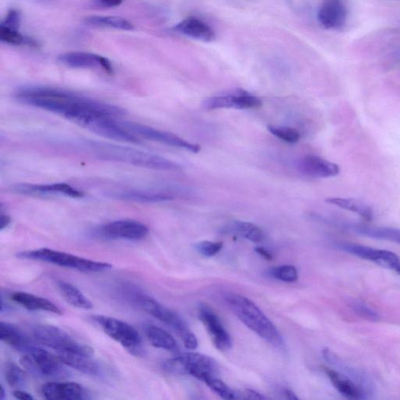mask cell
<instances>
[{"instance_id": "obj_27", "label": "cell", "mask_w": 400, "mask_h": 400, "mask_svg": "<svg viewBox=\"0 0 400 400\" xmlns=\"http://www.w3.org/2000/svg\"><path fill=\"white\" fill-rule=\"evenodd\" d=\"M329 205L346 209L347 211L358 214L367 221L373 218V211L369 205L363 201L354 198H330L326 200Z\"/></svg>"}, {"instance_id": "obj_7", "label": "cell", "mask_w": 400, "mask_h": 400, "mask_svg": "<svg viewBox=\"0 0 400 400\" xmlns=\"http://www.w3.org/2000/svg\"><path fill=\"white\" fill-rule=\"evenodd\" d=\"M91 319L109 337L124 346L127 351L136 355L142 354L141 335L129 323L104 315H93Z\"/></svg>"}, {"instance_id": "obj_21", "label": "cell", "mask_w": 400, "mask_h": 400, "mask_svg": "<svg viewBox=\"0 0 400 400\" xmlns=\"http://www.w3.org/2000/svg\"><path fill=\"white\" fill-rule=\"evenodd\" d=\"M174 30L183 35L205 42H211L216 38L214 30L208 24L193 17L176 24Z\"/></svg>"}, {"instance_id": "obj_46", "label": "cell", "mask_w": 400, "mask_h": 400, "mask_svg": "<svg viewBox=\"0 0 400 400\" xmlns=\"http://www.w3.org/2000/svg\"><path fill=\"white\" fill-rule=\"evenodd\" d=\"M285 396H287L289 399H293V400L298 399L297 396L295 394V393L293 391H291L290 390H287L285 391Z\"/></svg>"}, {"instance_id": "obj_32", "label": "cell", "mask_w": 400, "mask_h": 400, "mask_svg": "<svg viewBox=\"0 0 400 400\" xmlns=\"http://www.w3.org/2000/svg\"><path fill=\"white\" fill-rule=\"evenodd\" d=\"M234 105H236L234 93L209 97L202 102V106L209 111L228 109V108H234Z\"/></svg>"}, {"instance_id": "obj_48", "label": "cell", "mask_w": 400, "mask_h": 400, "mask_svg": "<svg viewBox=\"0 0 400 400\" xmlns=\"http://www.w3.org/2000/svg\"><path fill=\"white\" fill-rule=\"evenodd\" d=\"M395 57H396V58H397L399 61H400V49L397 51V52H396V54H395Z\"/></svg>"}, {"instance_id": "obj_26", "label": "cell", "mask_w": 400, "mask_h": 400, "mask_svg": "<svg viewBox=\"0 0 400 400\" xmlns=\"http://www.w3.org/2000/svg\"><path fill=\"white\" fill-rule=\"evenodd\" d=\"M145 334L152 346L170 352L179 351L177 342L165 330L154 326H147L145 327Z\"/></svg>"}, {"instance_id": "obj_14", "label": "cell", "mask_w": 400, "mask_h": 400, "mask_svg": "<svg viewBox=\"0 0 400 400\" xmlns=\"http://www.w3.org/2000/svg\"><path fill=\"white\" fill-rule=\"evenodd\" d=\"M328 377L342 396L347 399L354 400L367 399L368 392L365 385L359 382V378L355 379L353 374H345L339 371L325 368Z\"/></svg>"}, {"instance_id": "obj_30", "label": "cell", "mask_w": 400, "mask_h": 400, "mask_svg": "<svg viewBox=\"0 0 400 400\" xmlns=\"http://www.w3.org/2000/svg\"><path fill=\"white\" fill-rule=\"evenodd\" d=\"M232 228L239 236L253 243L262 242L264 239V233L262 228L250 222L234 221Z\"/></svg>"}, {"instance_id": "obj_25", "label": "cell", "mask_w": 400, "mask_h": 400, "mask_svg": "<svg viewBox=\"0 0 400 400\" xmlns=\"http://www.w3.org/2000/svg\"><path fill=\"white\" fill-rule=\"evenodd\" d=\"M57 287L63 299L72 307L82 310H92L93 303L74 285L65 281H57Z\"/></svg>"}, {"instance_id": "obj_20", "label": "cell", "mask_w": 400, "mask_h": 400, "mask_svg": "<svg viewBox=\"0 0 400 400\" xmlns=\"http://www.w3.org/2000/svg\"><path fill=\"white\" fill-rule=\"evenodd\" d=\"M57 357L63 365L72 367L75 370L87 374V376L99 377L103 374V367L93 358V355L73 353H57Z\"/></svg>"}, {"instance_id": "obj_45", "label": "cell", "mask_w": 400, "mask_h": 400, "mask_svg": "<svg viewBox=\"0 0 400 400\" xmlns=\"http://www.w3.org/2000/svg\"><path fill=\"white\" fill-rule=\"evenodd\" d=\"M255 251L259 254V255L262 256L265 259L270 260L272 259L271 254L263 247H257Z\"/></svg>"}, {"instance_id": "obj_5", "label": "cell", "mask_w": 400, "mask_h": 400, "mask_svg": "<svg viewBox=\"0 0 400 400\" xmlns=\"http://www.w3.org/2000/svg\"><path fill=\"white\" fill-rule=\"evenodd\" d=\"M124 294L128 300L136 306L173 328L179 335L183 342L189 339L194 335L180 315L164 307L154 298L132 287H129L125 293L124 291Z\"/></svg>"}, {"instance_id": "obj_43", "label": "cell", "mask_w": 400, "mask_h": 400, "mask_svg": "<svg viewBox=\"0 0 400 400\" xmlns=\"http://www.w3.org/2000/svg\"><path fill=\"white\" fill-rule=\"evenodd\" d=\"M101 5L107 6V8H115L123 3V0H98Z\"/></svg>"}, {"instance_id": "obj_28", "label": "cell", "mask_w": 400, "mask_h": 400, "mask_svg": "<svg viewBox=\"0 0 400 400\" xmlns=\"http://www.w3.org/2000/svg\"><path fill=\"white\" fill-rule=\"evenodd\" d=\"M85 24L90 26L115 29L118 30L133 31L134 24L127 19L118 16H88L85 18Z\"/></svg>"}, {"instance_id": "obj_6", "label": "cell", "mask_w": 400, "mask_h": 400, "mask_svg": "<svg viewBox=\"0 0 400 400\" xmlns=\"http://www.w3.org/2000/svg\"><path fill=\"white\" fill-rule=\"evenodd\" d=\"M163 369L171 374H188L200 381L215 376L218 371L216 361L208 355L198 353H184L175 355L163 365Z\"/></svg>"}, {"instance_id": "obj_40", "label": "cell", "mask_w": 400, "mask_h": 400, "mask_svg": "<svg viewBox=\"0 0 400 400\" xmlns=\"http://www.w3.org/2000/svg\"><path fill=\"white\" fill-rule=\"evenodd\" d=\"M353 307L362 316L367 317H368V319H378V315L376 312H374V311L372 309L368 307V306H367V305H365L363 303L355 302L353 304Z\"/></svg>"}, {"instance_id": "obj_22", "label": "cell", "mask_w": 400, "mask_h": 400, "mask_svg": "<svg viewBox=\"0 0 400 400\" xmlns=\"http://www.w3.org/2000/svg\"><path fill=\"white\" fill-rule=\"evenodd\" d=\"M10 300L30 311H45L55 314H63L62 310L53 302L24 291L13 293L10 295Z\"/></svg>"}, {"instance_id": "obj_17", "label": "cell", "mask_w": 400, "mask_h": 400, "mask_svg": "<svg viewBox=\"0 0 400 400\" xmlns=\"http://www.w3.org/2000/svg\"><path fill=\"white\" fill-rule=\"evenodd\" d=\"M58 61L69 67L103 70L108 74L113 73L111 62L103 56L86 52H68L58 57Z\"/></svg>"}, {"instance_id": "obj_38", "label": "cell", "mask_w": 400, "mask_h": 400, "mask_svg": "<svg viewBox=\"0 0 400 400\" xmlns=\"http://www.w3.org/2000/svg\"><path fill=\"white\" fill-rule=\"evenodd\" d=\"M223 247V243L209 242V241H202L195 245V249L205 257H213L218 253Z\"/></svg>"}, {"instance_id": "obj_23", "label": "cell", "mask_w": 400, "mask_h": 400, "mask_svg": "<svg viewBox=\"0 0 400 400\" xmlns=\"http://www.w3.org/2000/svg\"><path fill=\"white\" fill-rule=\"evenodd\" d=\"M113 195L119 200L141 203H156L174 200L173 195L157 190L125 189L116 191Z\"/></svg>"}, {"instance_id": "obj_33", "label": "cell", "mask_w": 400, "mask_h": 400, "mask_svg": "<svg viewBox=\"0 0 400 400\" xmlns=\"http://www.w3.org/2000/svg\"><path fill=\"white\" fill-rule=\"evenodd\" d=\"M234 109L239 110L256 109L263 104L262 99L242 90L234 93Z\"/></svg>"}, {"instance_id": "obj_29", "label": "cell", "mask_w": 400, "mask_h": 400, "mask_svg": "<svg viewBox=\"0 0 400 400\" xmlns=\"http://www.w3.org/2000/svg\"><path fill=\"white\" fill-rule=\"evenodd\" d=\"M353 230L362 236L388 240L400 245V230L397 228L355 226Z\"/></svg>"}, {"instance_id": "obj_18", "label": "cell", "mask_w": 400, "mask_h": 400, "mask_svg": "<svg viewBox=\"0 0 400 400\" xmlns=\"http://www.w3.org/2000/svg\"><path fill=\"white\" fill-rule=\"evenodd\" d=\"M298 169L304 176L313 179H327L337 176L340 173L338 164L314 155L302 157L298 163Z\"/></svg>"}, {"instance_id": "obj_15", "label": "cell", "mask_w": 400, "mask_h": 400, "mask_svg": "<svg viewBox=\"0 0 400 400\" xmlns=\"http://www.w3.org/2000/svg\"><path fill=\"white\" fill-rule=\"evenodd\" d=\"M348 10L344 0H323L317 19L321 26L329 30H340L346 24Z\"/></svg>"}, {"instance_id": "obj_3", "label": "cell", "mask_w": 400, "mask_h": 400, "mask_svg": "<svg viewBox=\"0 0 400 400\" xmlns=\"http://www.w3.org/2000/svg\"><path fill=\"white\" fill-rule=\"evenodd\" d=\"M225 301L234 314L251 331L271 345H282V336L274 323L248 298L230 294L226 295Z\"/></svg>"}, {"instance_id": "obj_47", "label": "cell", "mask_w": 400, "mask_h": 400, "mask_svg": "<svg viewBox=\"0 0 400 400\" xmlns=\"http://www.w3.org/2000/svg\"><path fill=\"white\" fill-rule=\"evenodd\" d=\"M6 396V392L4 387L3 385L0 386V399H4Z\"/></svg>"}, {"instance_id": "obj_4", "label": "cell", "mask_w": 400, "mask_h": 400, "mask_svg": "<svg viewBox=\"0 0 400 400\" xmlns=\"http://www.w3.org/2000/svg\"><path fill=\"white\" fill-rule=\"evenodd\" d=\"M17 257L20 259L46 262L85 273L104 272L109 271L112 268V265L109 263L96 262V260L80 257L71 253L48 248L23 251L17 253Z\"/></svg>"}, {"instance_id": "obj_9", "label": "cell", "mask_w": 400, "mask_h": 400, "mask_svg": "<svg viewBox=\"0 0 400 400\" xmlns=\"http://www.w3.org/2000/svg\"><path fill=\"white\" fill-rule=\"evenodd\" d=\"M24 369L39 376L65 378L68 371L58 357L46 350L34 346L21 359Z\"/></svg>"}, {"instance_id": "obj_36", "label": "cell", "mask_w": 400, "mask_h": 400, "mask_svg": "<svg viewBox=\"0 0 400 400\" xmlns=\"http://www.w3.org/2000/svg\"><path fill=\"white\" fill-rule=\"evenodd\" d=\"M271 275L285 282H295L298 280V271L291 265L277 266L271 270Z\"/></svg>"}, {"instance_id": "obj_34", "label": "cell", "mask_w": 400, "mask_h": 400, "mask_svg": "<svg viewBox=\"0 0 400 400\" xmlns=\"http://www.w3.org/2000/svg\"><path fill=\"white\" fill-rule=\"evenodd\" d=\"M268 130L273 136L288 143H296L301 139L300 132L287 126H268Z\"/></svg>"}, {"instance_id": "obj_39", "label": "cell", "mask_w": 400, "mask_h": 400, "mask_svg": "<svg viewBox=\"0 0 400 400\" xmlns=\"http://www.w3.org/2000/svg\"><path fill=\"white\" fill-rule=\"evenodd\" d=\"M21 14L17 10L12 9L6 15L1 24L5 27L18 31L21 24Z\"/></svg>"}, {"instance_id": "obj_1", "label": "cell", "mask_w": 400, "mask_h": 400, "mask_svg": "<svg viewBox=\"0 0 400 400\" xmlns=\"http://www.w3.org/2000/svg\"><path fill=\"white\" fill-rule=\"evenodd\" d=\"M15 98L24 104L54 113L74 123L88 113L104 114L114 118L126 113L118 106L50 87H22L16 91Z\"/></svg>"}, {"instance_id": "obj_37", "label": "cell", "mask_w": 400, "mask_h": 400, "mask_svg": "<svg viewBox=\"0 0 400 400\" xmlns=\"http://www.w3.org/2000/svg\"><path fill=\"white\" fill-rule=\"evenodd\" d=\"M0 40L10 45H21L26 42L25 37L18 31L5 27L2 24L0 25Z\"/></svg>"}, {"instance_id": "obj_41", "label": "cell", "mask_w": 400, "mask_h": 400, "mask_svg": "<svg viewBox=\"0 0 400 400\" xmlns=\"http://www.w3.org/2000/svg\"><path fill=\"white\" fill-rule=\"evenodd\" d=\"M244 395L245 398L248 399L262 400L266 399V397H264L262 394H260V393L253 390H246L245 391Z\"/></svg>"}, {"instance_id": "obj_11", "label": "cell", "mask_w": 400, "mask_h": 400, "mask_svg": "<svg viewBox=\"0 0 400 400\" xmlns=\"http://www.w3.org/2000/svg\"><path fill=\"white\" fill-rule=\"evenodd\" d=\"M100 237L107 239L138 241L148 236L149 230L141 221L124 219L110 222L98 230Z\"/></svg>"}, {"instance_id": "obj_13", "label": "cell", "mask_w": 400, "mask_h": 400, "mask_svg": "<svg viewBox=\"0 0 400 400\" xmlns=\"http://www.w3.org/2000/svg\"><path fill=\"white\" fill-rule=\"evenodd\" d=\"M199 317L211 335L216 348L221 351H230L232 347L231 336L222 325L218 316L215 314L214 311L205 304H202L199 308Z\"/></svg>"}, {"instance_id": "obj_31", "label": "cell", "mask_w": 400, "mask_h": 400, "mask_svg": "<svg viewBox=\"0 0 400 400\" xmlns=\"http://www.w3.org/2000/svg\"><path fill=\"white\" fill-rule=\"evenodd\" d=\"M203 382L222 399H236L239 398L236 392L230 389L223 381L215 377V376L206 378Z\"/></svg>"}, {"instance_id": "obj_42", "label": "cell", "mask_w": 400, "mask_h": 400, "mask_svg": "<svg viewBox=\"0 0 400 400\" xmlns=\"http://www.w3.org/2000/svg\"><path fill=\"white\" fill-rule=\"evenodd\" d=\"M14 397L17 399L22 400H33L34 397L27 392L23 390H17L14 392Z\"/></svg>"}, {"instance_id": "obj_44", "label": "cell", "mask_w": 400, "mask_h": 400, "mask_svg": "<svg viewBox=\"0 0 400 400\" xmlns=\"http://www.w3.org/2000/svg\"><path fill=\"white\" fill-rule=\"evenodd\" d=\"M11 219L8 215L1 214L0 215V230L3 231L10 224Z\"/></svg>"}, {"instance_id": "obj_24", "label": "cell", "mask_w": 400, "mask_h": 400, "mask_svg": "<svg viewBox=\"0 0 400 400\" xmlns=\"http://www.w3.org/2000/svg\"><path fill=\"white\" fill-rule=\"evenodd\" d=\"M0 339L6 345L26 353L35 346L20 328L8 322L0 323Z\"/></svg>"}, {"instance_id": "obj_10", "label": "cell", "mask_w": 400, "mask_h": 400, "mask_svg": "<svg viewBox=\"0 0 400 400\" xmlns=\"http://www.w3.org/2000/svg\"><path fill=\"white\" fill-rule=\"evenodd\" d=\"M125 129L132 133L136 137H141L147 141L161 143L175 148L186 150L198 154L200 151V145L189 143L185 139L173 134V133L159 130L152 127L129 122H120Z\"/></svg>"}, {"instance_id": "obj_2", "label": "cell", "mask_w": 400, "mask_h": 400, "mask_svg": "<svg viewBox=\"0 0 400 400\" xmlns=\"http://www.w3.org/2000/svg\"><path fill=\"white\" fill-rule=\"evenodd\" d=\"M85 147L100 160L120 162L134 166L163 171H180L182 168L169 159L117 144L88 141Z\"/></svg>"}, {"instance_id": "obj_12", "label": "cell", "mask_w": 400, "mask_h": 400, "mask_svg": "<svg viewBox=\"0 0 400 400\" xmlns=\"http://www.w3.org/2000/svg\"><path fill=\"white\" fill-rule=\"evenodd\" d=\"M339 248L355 257L376 264L400 275V258L396 253L358 244L342 243Z\"/></svg>"}, {"instance_id": "obj_8", "label": "cell", "mask_w": 400, "mask_h": 400, "mask_svg": "<svg viewBox=\"0 0 400 400\" xmlns=\"http://www.w3.org/2000/svg\"><path fill=\"white\" fill-rule=\"evenodd\" d=\"M33 335L41 344L57 353H73L93 355V349L81 344L58 327L49 325H38L33 328Z\"/></svg>"}, {"instance_id": "obj_16", "label": "cell", "mask_w": 400, "mask_h": 400, "mask_svg": "<svg viewBox=\"0 0 400 400\" xmlns=\"http://www.w3.org/2000/svg\"><path fill=\"white\" fill-rule=\"evenodd\" d=\"M13 192L27 195H61L71 198H83V193L67 183L45 184H18L11 188Z\"/></svg>"}, {"instance_id": "obj_35", "label": "cell", "mask_w": 400, "mask_h": 400, "mask_svg": "<svg viewBox=\"0 0 400 400\" xmlns=\"http://www.w3.org/2000/svg\"><path fill=\"white\" fill-rule=\"evenodd\" d=\"M5 378L6 382L13 387V388H19L24 385L25 382L24 373L15 363H8L6 365L5 369Z\"/></svg>"}, {"instance_id": "obj_19", "label": "cell", "mask_w": 400, "mask_h": 400, "mask_svg": "<svg viewBox=\"0 0 400 400\" xmlns=\"http://www.w3.org/2000/svg\"><path fill=\"white\" fill-rule=\"evenodd\" d=\"M44 397L50 400H79L87 399L83 386L75 383H49L42 387Z\"/></svg>"}]
</instances>
